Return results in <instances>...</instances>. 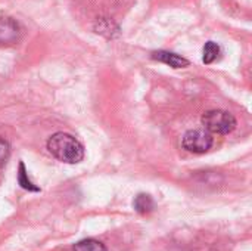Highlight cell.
Here are the masks:
<instances>
[{
	"label": "cell",
	"instance_id": "3",
	"mask_svg": "<svg viewBox=\"0 0 252 251\" xmlns=\"http://www.w3.org/2000/svg\"><path fill=\"white\" fill-rule=\"evenodd\" d=\"M214 145V138L205 129H193L188 130L182 138V146L192 154H205Z\"/></svg>",
	"mask_w": 252,
	"mask_h": 251
},
{
	"label": "cell",
	"instance_id": "2",
	"mask_svg": "<svg viewBox=\"0 0 252 251\" xmlns=\"http://www.w3.org/2000/svg\"><path fill=\"white\" fill-rule=\"evenodd\" d=\"M202 126L211 135H229L236 129V118L224 109H210L202 115Z\"/></svg>",
	"mask_w": 252,
	"mask_h": 251
},
{
	"label": "cell",
	"instance_id": "9",
	"mask_svg": "<svg viewBox=\"0 0 252 251\" xmlns=\"http://www.w3.org/2000/svg\"><path fill=\"white\" fill-rule=\"evenodd\" d=\"M18 183L21 185V188L22 189H25V191H31V192H38L40 191V188L38 186H35L32 182H31V179L28 178V172H27V169H25V164L21 161L19 163V170H18Z\"/></svg>",
	"mask_w": 252,
	"mask_h": 251
},
{
	"label": "cell",
	"instance_id": "7",
	"mask_svg": "<svg viewBox=\"0 0 252 251\" xmlns=\"http://www.w3.org/2000/svg\"><path fill=\"white\" fill-rule=\"evenodd\" d=\"M220 55H221V47L219 43H216V41H207L205 43V46L202 49V61L205 64L210 65V64L216 62L220 58Z\"/></svg>",
	"mask_w": 252,
	"mask_h": 251
},
{
	"label": "cell",
	"instance_id": "5",
	"mask_svg": "<svg viewBox=\"0 0 252 251\" xmlns=\"http://www.w3.org/2000/svg\"><path fill=\"white\" fill-rule=\"evenodd\" d=\"M152 59L162 62L171 68H186L189 67V61L174 52H168V50H157L152 52Z\"/></svg>",
	"mask_w": 252,
	"mask_h": 251
},
{
	"label": "cell",
	"instance_id": "6",
	"mask_svg": "<svg viewBox=\"0 0 252 251\" xmlns=\"http://www.w3.org/2000/svg\"><path fill=\"white\" fill-rule=\"evenodd\" d=\"M133 207L139 215H149L155 210V201L148 194H139L133 201Z\"/></svg>",
	"mask_w": 252,
	"mask_h": 251
},
{
	"label": "cell",
	"instance_id": "1",
	"mask_svg": "<svg viewBox=\"0 0 252 251\" xmlns=\"http://www.w3.org/2000/svg\"><path fill=\"white\" fill-rule=\"evenodd\" d=\"M47 151L65 164H77L84 158L83 143L69 133L58 132L47 139Z\"/></svg>",
	"mask_w": 252,
	"mask_h": 251
},
{
	"label": "cell",
	"instance_id": "4",
	"mask_svg": "<svg viewBox=\"0 0 252 251\" xmlns=\"http://www.w3.org/2000/svg\"><path fill=\"white\" fill-rule=\"evenodd\" d=\"M22 36L21 24L12 16H0V47L13 46Z\"/></svg>",
	"mask_w": 252,
	"mask_h": 251
},
{
	"label": "cell",
	"instance_id": "10",
	"mask_svg": "<svg viewBox=\"0 0 252 251\" xmlns=\"http://www.w3.org/2000/svg\"><path fill=\"white\" fill-rule=\"evenodd\" d=\"M10 158V145L7 141L0 138V169L9 161Z\"/></svg>",
	"mask_w": 252,
	"mask_h": 251
},
{
	"label": "cell",
	"instance_id": "8",
	"mask_svg": "<svg viewBox=\"0 0 252 251\" xmlns=\"http://www.w3.org/2000/svg\"><path fill=\"white\" fill-rule=\"evenodd\" d=\"M72 251H108L106 246L94 238H86L74 244Z\"/></svg>",
	"mask_w": 252,
	"mask_h": 251
}]
</instances>
